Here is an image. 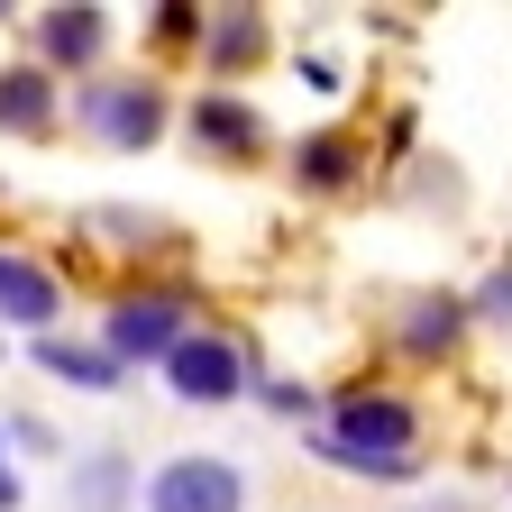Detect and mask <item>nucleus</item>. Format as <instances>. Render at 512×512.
I'll list each match as a JSON object with an SVG mask.
<instances>
[{
	"label": "nucleus",
	"mask_w": 512,
	"mask_h": 512,
	"mask_svg": "<svg viewBox=\"0 0 512 512\" xmlns=\"http://www.w3.org/2000/svg\"><path fill=\"white\" fill-rule=\"evenodd\" d=\"M302 165H311V183H339V174H348V147H339V138H311Z\"/></svg>",
	"instance_id": "9b49d317"
},
{
	"label": "nucleus",
	"mask_w": 512,
	"mask_h": 512,
	"mask_svg": "<svg viewBox=\"0 0 512 512\" xmlns=\"http://www.w3.org/2000/svg\"><path fill=\"white\" fill-rule=\"evenodd\" d=\"M92 119L110 128L119 147H147L156 128H165V110H156V92H138V83H110V92H92Z\"/></svg>",
	"instance_id": "20e7f679"
},
{
	"label": "nucleus",
	"mask_w": 512,
	"mask_h": 512,
	"mask_svg": "<svg viewBox=\"0 0 512 512\" xmlns=\"http://www.w3.org/2000/svg\"><path fill=\"white\" fill-rule=\"evenodd\" d=\"M110 339H119L128 357H174V302H119Z\"/></svg>",
	"instance_id": "423d86ee"
},
{
	"label": "nucleus",
	"mask_w": 512,
	"mask_h": 512,
	"mask_svg": "<svg viewBox=\"0 0 512 512\" xmlns=\"http://www.w3.org/2000/svg\"><path fill=\"white\" fill-rule=\"evenodd\" d=\"M46 46H55V55H92V46H101V19H92V10H55V19H46Z\"/></svg>",
	"instance_id": "1a4fd4ad"
},
{
	"label": "nucleus",
	"mask_w": 512,
	"mask_h": 512,
	"mask_svg": "<svg viewBox=\"0 0 512 512\" xmlns=\"http://www.w3.org/2000/svg\"><path fill=\"white\" fill-rule=\"evenodd\" d=\"M156 512H238V476L220 458H174L156 485H147Z\"/></svg>",
	"instance_id": "f03ea898"
},
{
	"label": "nucleus",
	"mask_w": 512,
	"mask_h": 512,
	"mask_svg": "<svg viewBox=\"0 0 512 512\" xmlns=\"http://www.w3.org/2000/svg\"><path fill=\"white\" fill-rule=\"evenodd\" d=\"M202 138H211V147H256V119H247L238 101H202Z\"/></svg>",
	"instance_id": "6e6552de"
},
{
	"label": "nucleus",
	"mask_w": 512,
	"mask_h": 512,
	"mask_svg": "<svg viewBox=\"0 0 512 512\" xmlns=\"http://www.w3.org/2000/svg\"><path fill=\"white\" fill-rule=\"evenodd\" d=\"M330 458H339V467H375V476H403V467H412V412L384 403V394H375V403L357 394V403L339 412V430H330Z\"/></svg>",
	"instance_id": "f257e3e1"
},
{
	"label": "nucleus",
	"mask_w": 512,
	"mask_h": 512,
	"mask_svg": "<svg viewBox=\"0 0 512 512\" xmlns=\"http://www.w3.org/2000/svg\"><path fill=\"white\" fill-rule=\"evenodd\" d=\"M0 320H28V330L55 320V284L28 266V256H0Z\"/></svg>",
	"instance_id": "39448f33"
},
{
	"label": "nucleus",
	"mask_w": 512,
	"mask_h": 512,
	"mask_svg": "<svg viewBox=\"0 0 512 512\" xmlns=\"http://www.w3.org/2000/svg\"><path fill=\"white\" fill-rule=\"evenodd\" d=\"M165 375H174V394H192V403H229L238 394V357L220 339H174Z\"/></svg>",
	"instance_id": "7ed1b4c3"
},
{
	"label": "nucleus",
	"mask_w": 512,
	"mask_h": 512,
	"mask_svg": "<svg viewBox=\"0 0 512 512\" xmlns=\"http://www.w3.org/2000/svg\"><path fill=\"white\" fill-rule=\"evenodd\" d=\"M46 366H55V375H74V384H110V357H92V348H64V339H46Z\"/></svg>",
	"instance_id": "9d476101"
},
{
	"label": "nucleus",
	"mask_w": 512,
	"mask_h": 512,
	"mask_svg": "<svg viewBox=\"0 0 512 512\" xmlns=\"http://www.w3.org/2000/svg\"><path fill=\"white\" fill-rule=\"evenodd\" d=\"M10 503H19V476H10V467H0V512H10Z\"/></svg>",
	"instance_id": "f8f14e48"
},
{
	"label": "nucleus",
	"mask_w": 512,
	"mask_h": 512,
	"mask_svg": "<svg viewBox=\"0 0 512 512\" xmlns=\"http://www.w3.org/2000/svg\"><path fill=\"white\" fill-rule=\"evenodd\" d=\"M0 119H10V128H46V83L10 74V83H0Z\"/></svg>",
	"instance_id": "0eeeda50"
}]
</instances>
